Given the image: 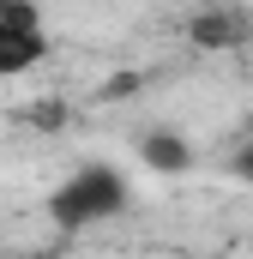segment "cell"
Returning a JSON list of instances; mask_svg holds the SVG:
<instances>
[{
  "instance_id": "obj_5",
  "label": "cell",
  "mask_w": 253,
  "mask_h": 259,
  "mask_svg": "<svg viewBox=\"0 0 253 259\" xmlns=\"http://www.w3.org/2000/svg\"><path fill=\"white\" fill-rule=\"evenodd\" d=\"M235 175H241V181H247V187H253V139H247V145H241V151H235Z\"/></svg>"
},
{
  "instance_id": "obj_2",
  "label": "cell",
  "mask_w": 253,
  "mask_h": 259,
  "mask_svg": "<svg viewBox=\"0 0 253 259\" xmlns=\"http://www.w3.org/2000/svg\"><path fill=\"white\" fill-rule=\"evenodd\" d=\"M43 55H49L43 12H36L30 0H0V78H12V72H30Z\"/></svg>"
},
{
  "instance_id": "obj_4",
  "label": "cell",
  "mask_w": 253,
  "mask_h": 259,
  "mask_svg": "<svg viewBox=\"0 0 253 259\" xmlns=\"http://www.w3.org/2000/svg\"><path fill=\"white\" fill-rule=\"evenodd\" d=\"M193 36L199 42H235V36H247V24H241V12H211Z\"/></svg>"
},
{
  "instance_id": "obj_3",
  "label": "cell",
  "mask_w": 253,
  "mask_h": 259,
  "mask_svg": "<svg viewBox=\"0 0 253 259\" xmlns=\"http://www.w3.org/2000/svg\"><path fill=\"white\" fill-rule=\"evenodd\" d=\"M139 157H145L151 169H187V139H169V133H151V139L139 145Z\"/></svg>"
},
{
  "instance_id": "obj_1",
  "label": "cell",
  "mask_w": 253,
  "mask_h": 259,
  "mask_svg": "<svg viewBox=\"0 0 253 259\" xmlns=\"http://www.w3.org/2000/svg\"><path fill=\"white\" fill-rule=\"evenodd\" d=\"M126 205V181L121 169H109V163H85L66 187H55L49 199V217L61 223V229H91V223H109L115 211Z\"/></svg>"
}]
</instances>
